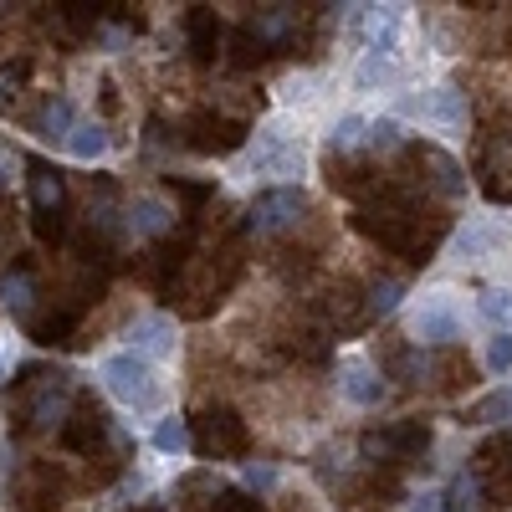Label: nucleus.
Returning a JSON list of instances; mask_svg holds the SVG:
<instances>
[{
  "instance_id": "obj_12",
  "label": "nucleus",
  "mask_w": 512,
  "mask_h": 512,
  "mask_svg": "<svg viewBox=\"0 0 512 512\" xmlns=\"http://www.w3.org/2000/svg\"><path fill=\"white\" fill-rule=\"evenodd\" d=\"M323 180H328V190H338L344 200H359V205L384 185V175L374 169L369 154H328L323 159Z\"/></svg>"
},
{
  "instance_id": "obj_42",
  "label": "nucleus",
  "mask_w": 512,
  "mask_h": 512,
  "mask_svg": "<svg viewBox=\"0 0 512 512\" xmlns=\"http://www.w3.org/2000/svg\"><path fill=\"white\" fill-rule=\"evenodd\" d=\"M487 369L492 374H507L512 369V333H497L492 344H487Z\"/></svg>"
},
{
  "instance_id": "obj_8",
  "label": "nucleus",
  "mask_w": 512,
  "mask_h": 512,
  "mask_svg": "<svg viewBox=\"0 0 512 512\" xmlns=\"http://www.w3.org/2000/svg\"><path fill=\"white\" fill-rule=\"evenodd\" d=\"M472 175H477V190L492 200V205H512V128L502 123H487L482 139H477V154H472Z\"/></svg>"
},
{
  "instance_id": "obj_14",
  "label": "nucleus",
  "mask_w": 512,
  "mask_h": 512,
  "mask_svg": "<svg viewBox=\"0 0 512 512\" xmlns=\"http://www.w3.org/2000/svg\"><path fill=\"white\" fill-rule=\"evenodd\" d=\"M21 328H26L31 344H41V349H77L82 344V338H77V308L52 303V297H47V308H36Z\"/></svg>"
},
{
  "instance_id": "obj_44",
  "label": "nucleus",
  "mask_w": 512,
  "mask_h": 512,
  "mask_svg": "<svg viewBox=\"0 0 512 512\" xmlns=\"http://www.w3.org/2000/svg\"><path fill=\"white\" fill-rule=\"evenodd\" d=\"M246 482H251L256 492H272V482H277V466H256V461H251V466H246Z\"/></svg>"
},
{
  "instance_id": "obj_16",
  "label": "nucleus",
  "mask_w": 512,
  "mask_h": 512,
  "mask_svg": "<svg viewBox=\"0 0 512 512\" xmlns=\"http://www.w3.org/2000/svg\"><path fill=\"white\" fill-rule=\"evenodd\" d=\"M318 313L328 318V333H364V328H369V323H364V292H359L354 282H333V287L323 292Z\"/></svg>"
},
{
  "instance_id": "obj_30",
  "label": "nucleus",
  "mask_w": 512,
  "mask_h": 512,
  "mask_svg": "<svg viewBox=\"0 0 512 512\" xmlns=\"http://www.w3.org/2000/svg\"><path fill=\"white\" fill-rule=\"evenodd\" d=\"M67 149H72V159H82V164L103 159V154H108V128H103V123H77L72 134H67Z\"/></svg>"
},
{
  "instance_id": "obj_6",
  "label": "nucleus",
  "mask_w": 512,
  "mask_h": 512,
  "mask_svg": "<svg viewBox=\"0 0 512 512\" xmlns=\"http://www.w3.org/2000/svg\"><path fill=\"white\" fill-rule=\"evenodd\" d=\"M251 139V123L226 113V108H195L185 123H180V144L190 154H205V159H221V154H236L241 144Z\"/></svg>"
},
{
  "instance_id": "obj_3",
  "label": "nucleus",
  "mask_w": 512,
  "mask_h": 512,
  "mask_svg": "<svg viewBox=\"0 0 512 512\" xmlns=\"http://www.w3.org/2000/svg\"><path fill=\"white\" fill-rule=\"evenodd\" d=\"M62 446L72 451V456H82V461H103V446H113L118 456H128L134 451V441H128L118 425L108 420V410L93 400V395H77L72 400V410H67V420H62Z\"/></svg>"
},
{
  "instance_id": "obj_36",
  "label": "nucleus",
  "mask_w": 512,
  "mask_h": 512,
  "mask_svg": "<svg viewBox=\"0 0 512 512\" xmlns=\"http://www.w3.org/2000/svg\"><path fill=\"white\" fill-rule=\"evenodd\" d=\"M477 502H482V492H477V477H472V472H461V477L446 487V497H441L446 512H472Z\"/></svg>"
},
{
  "instance_id": "obj_7",
  "label": "nucleus",
  "mask_w": 512,
  "mask_h": 512,
  "mask_svg": "<svg viewBox=\"0 0 512 512\" xmlns=\"http://www.w3.org/2000/svg\"><path fill=\"white\" fill-rule=\"evenodd\" d=\"M400 159L415 169L410 175V190L415 195H436V200H456L461 190H466V175H461V164L446 154V149H436V144H420V139H405L400 144Z\"/></svg>"
},
{
  "instance_id": "obj_25",
  "label": "nucleus",
  "mask_w": 512,
  "mask_h": 512,
  "mask_svg": "<svg viewBox=\"0 0 512 512\" xmlns=\"http://www.w3.org/2000/svg\"><path fill=\"white\" fill-rule=\"evenodd\" d=\"M256 169H267V175H303V149L292 139L277 134H262V149H256Z\"/></svg>"
},
{
  "instance_id": "obj_47",
  "label": "nucleus",
  "mask_w": 512,
  "mask_h": 512,
  "mask_svg": "<svg viewBox=\"0 0 512 512\" xmlns=\"http://www.w3.org/2000/svg\"><path fill=\"white\" fill-rule=\"evenodd\" d=\"M128 512H164L159 502H139V507H128Z\"/></svg>"
},
{
  "instance_id": "obj_34",
  "label": "nucleus",
  "mask_w": 512,
  "mask_h": 512,
  "mask_svg": "<svg viewBox=\"0 0 512 512\" xmlns=\"http://www.w3.org/2000/svg\"><path fill=\"white\" fill-rule=\"evenodd\" d=\"M507 415H512V390H492L472 410H461V425H492V420H507Z\"/></svg>"
},
{
  "instance_id": "obj_9",
  "label": "nucleus",
  "mask_w": 512,
  "mask_h": 512,
  "mask_svg": "<svg viewBox=\"0 0 512 512\" xmlns=\"http://www.w3.org/2000/svg\"><path fill=\"white\" fill-rule=\"evenodd\" d=\"M103 384H108V395H118L123 405H134V410H159V400H164L159 374L139 354H113L103 364Z\"/></svg>"
},
{
  "instance_id": "obj_29",
  "label": "nucleus",
  "mask_w": 512,
  "mask_h": 512,
  "mask_svg": "<svg viewBox=\"0 0 512 512\" xmlns=\"http://www.w3.org/2000/svg\"><path fill=\"white\" fill-rule=\"evenodd\" d=\"M400 297H405V282L400 277H374L364 287V323H379V318H390L400 308Z\"/></svg>"
},
{
  "instance_id": "obj_28",
  "label": "nucleus",
  "mask_w": 512,
  "mask_h": 512,
  "mask_svg": "<svg viewBox=\"0 0 512 512\" xmlns=\"http://www.w3.org/2000/svg\"><path fill=\"white\" fill-rule=\"evenodd\" d=\"M338 390H344L354 405H379L384 400V379L369 364H344L338 369Z\"/></svg>"
},
{
  "instance_id": "obj_1",
  "label": "nucleus",
  "mask_w": 512,
  "mask_h": 512,
  "mask_svg": "<svg viewBox=\"0 0 512 512\" xmlns=\"http://www.w3.org/2000/svg\"><path fill=\"white\" fill-rule=\"evenodd\" d=\"M354 231L369 236V241H379L384 251L405 256L410 267H431V256L451 236V216H446L441 205H425V195H415L410 185L384 180L354 210Z\"/></svg>"
},
{
  "instance_id": "obj_39",
  "label": "nucleus",
  "mask_w": 512,
  "mask_h": 512,
  "mask_svg": "<svg viewBox=\"0 0 512 512\" xmlns=\"http://www.w3.org/2000/svg\"><path fill=\"white\" fill-rule=\"evenodd\" d=\"M482 318L497 328H512V292L507 287H487L482 292Z\"/></svg>"
},
{
  "instance_id": "obj_38",
  "label": "nucleus",
  "mask_w": 512,
  "mask_h": 512,
  "mask_svg": "<svg viewBox=\"0 0 512 512\" xmlns=\"http://www.w3.org/2000/svg\"><path fill=\"white\" fill-rule=\"evenodd\" d=\"M400 123L395 118H374L369 123V139H364V154H384V149H400Z\"/></svg>"
},
{
  "instance_id": "obj_45",
  "label": "nucleus",
  "mask_w": 512,
  "mask_h": 512,
  "mask_svg": "<svg viewBox=\"0 0 512 512\" xmlns=\"http://www.w3.org/2000/svg\"><path fill=\"white\" fill-rule=\"evenodd\" d=\"M410 512H441V497H420V502H410Z\"/></svg>"
},
{
  "instance_id": "obj_20",
  "label": "nucleus",
  "mask_w": 512,
  "mask_h": 512,
  "mask_svg": "<svg viewBox=\"0 0 512 512\" xmlns=\"http://www.w3.org/2000/svg\"><path fill=\"white\" fill-rule=\"evenodd\" d=\"M374 364H379V379H400V384H420V374H425V354L410 338H379Z\"/></svg>"
},
{
  "instance_id": "obj_19",
  "label": "nucleus",
  "mask_w": 512,
  "mask_h": 512,
  "mask_svg": "<svg viewBox=\"0 0 512 512\" xmlns=\"http://www.w3.org/2000/svg\"><path fill=\"white\" fill-rule=\"evenodd\" d=\"M11 492L26 512H57L62 507V477L52 472V466H26V472L11 482Z\"/></svg>"
},
{
  "instance_id": "obj_11",
  "label": "nucleus",
  "mask_w": 512,
  "mask_h": 512,
  "mask_svg": "<svg viewBox=\"0 0 512 512\" xmlns=\"http://www.w3.org/2000/svg\"><path fill=\"white\" fill-rule=\"evenodd\" d=\"M472 477L487 507H512V431L492 436L477 456H472Z\"/></svg>"
},
{
  "instance_id": "obj_13",
  "label": "nucleus",
  "mask_w": 512,
  "mask_h": 512,
  "mask_svg": "<svg viewBox=\"0 0 512 512\" xmlns=\"http://www.w3.org/2000/svg\"><path fill=\"white\" fill-rule=\"evenodd\" d=\"M303 21H308V11H297V6H256L241 26L277 57V52L297 47V31H303Z\"/></svg>"
},
{
  "instance_id": "obj_48",
  "label": "nucleus",
  "mask_w": 512,
  "mask_h": 512,
  "mask_svg": "<svg viewBox=\"0 0 512 512\" xmlns=\"http://www.w3.org/2000/svg\"><path fill=\"white\" fill-rule=\"evenodd\" d=\"M507 52H512V31H507Z\"/></svg>"
},
{
  "instance_id": "obj_32",
  "label": "nucleus",
  "mask_w": 512,
  "mask_h": 512,
  "mask_svg": "<svg viewBox=\"0 0 512 512\" xmlns=\"http://www.w3.org/2000/svg\"><path fill=\"white\" fill-rule=\"evenodd\" d=\"M415 113H436L441 123H451V128H461L466 123V98L461 93H451V88H441V93H431V98H415L410 103Z\"/></svg>"
},
{
  "instance_id": "obj_5",
  "label": "nucleus",
  "mask_w": 512,
  "mask_h": 512,
  "mask_svg": "<svg viewBox=\"0 0 512 512\" xmlns=\"http://www.w3.org/2000/svg\"><path fill=\"white\" fill-rule=\"evenodd\" d=\"M190 446L200 461H246L251 456V425L231 405H205L190 420Z\"/></svg>"
},
{
  "instance_id": "obj_33",
  "label": "nucleus",
  "mask_w": 512,
  "mask_h": 512,
  "mask_svg": "<svg viewBox=\"0 0 512 512\" xmlns=\"http://www.w3.org/2000/svg\"><path fill=\"white\" fill-rule=\"evenodd\" d=\"M364 139H369V118L349 113V118H338L333 139H328V154H364Z\"/></svg>"
},
{
  "instance_id": "obj_35",
  "label": "nucleus",
  "mask_w": 512,
  "mask_h": 512,
  "mask_svg": "<svg viewBox=\"0 0 512 512\" xmlns=\"http://www.w3.org/2000/svg\"><path fill=\"white\" fill-rule=\"evenodd\" d=\"M267 57H272V52H267L262 41H256V36L246 31V26H236V31H231V67H236V72H251V67H262Z\"/></svg>"
},
{
  "instance_id": "obj_43",
  "label": "nucleus",
  "mask_w": 512,
  "mask_h": 512,
  "mask_svg": "<svg viewBox=\"0 0 512 512\" xmlns=\"http://www.w3.org/2000/svg\"><path fill=\"white\" fill-rule=\"evenodd\" d=\"M16 210L6 205V200H0V256H11V241H16Z\"/></svg>"
},
{
  "instance_id": "obj_10",
  "label": "nucleus",
  "mask_w": 512,
  "mask_h": 512,
  "mask_svg": "<svg viewBox=\"0 0 512 512\" xmlns=\"http://www.w3.org/2000/svg\"><path fill=\"white\" fill-rule=\"evenodd\" d=\"M303 216H308V195L297 190V185H277V190H262V195L251 200L246 231H256V236H282V231H292Z\"/></svg>"
},
{
  "instance_id": "obj_46",
  "label": "nucleus",
  "mask_w": 512,
  "mask_h": 512,
  "mask_svg": "<svg viewBox=\"0 0 512 512\" xmlns=\"http://www.w3.org/2000/svg\"><path fill=\"white\" fill-rule=\"evenodd\" d=\"M103 108H108V113L118 108V88H113V82H103Z\"/></svg>"
},
{
  "instance_id": "obj_18",
  "label": "nucleus",
  "mask_w": 512,
  "mask_h": 512,
  "mask_svg": "<svg viewBox=\"0 0 512 512\" xmlns=\"http://www.w3.org/2000/svg\"><path fill=\"white\" fill-rule=\"evenodd\" d=\"M425 374H431V390L436 395H461L466 384L477 379V364L466 359V349L446 344V349H436L431 359H425Z\"/></svg>"
},
{
  "instance_id": "obj_26",
  "label": "nucleus",
  "mask_w": 512,
  "mask_h": 512,
  "mask_svg": "<svg viewBox=\"0 0 512 512\" xmlns=\"http://www.w3.org/2000/svg\"><path fill=\"white\" fill-rule=\"evenodd\" d=\"M400 36V11L395 6H364V41L374 57H390Z\"/></svg>"
},
{
  "instance_id": "obj_27",
  "label": "nucleus",
  "mask_w": 512,
  "mask_h": 512,
  "mask_svg": "<svg viewBox=\"0 0 512 512\" xmlns=\"http://www.w3.org/2000/svg\"><path fill=\"white\" fill-rule=\"evenodd\" d=\"M0 292H6V303H11V313L26 323L31 313H36V297H41V287H36V272L26 267V262H16L11 272H6V282H0Z\"/></svg>"
},
{
  "instance_id": "obj_15",
  "label": "nucleus",
  "mask_w": 512,
  "mask_h": 512,
  "mask_svg": "<svg viewBox=\"0 0 512 512\" xmlns=\"http://www.w3.org/2000/svg\"><path fill=\"white\" fill-rule=\"evenodd\" d=\"M26 195H31V216H62L67 175L52 159H26Z\"/></svg>"
},
{
  "instance_id": "obj_37",
  "label": "nucleus",
  "mask_w": 512,
  "mask_h": 512,
  "mask_svg": "<svg viewBox=\"0 0 512 512\" xmlns=\"http://www.w3.org/2000/svg\"><path fill=\"white\" fill-rule=\"evenodd\" d=\"M154 446H159L164 456H180V451L190 446V425H185V420H175V415L159 420V425H154Z\"/></svg>"
},
{
  "instance_id": "obj_31",
  "label": "nucleus",
  "mask_w": 512,
  "mask_h": 512,
  "mask_svg": "<svg viewBox=\"0 0 512 512\" xmlns=\"http://www.w3.org/2000/svg\"><path fill=\"white\" fill-rule=\"evenodd\" d=\"M164 185H169V195H175V200H185V221H195V216H200V205H205V200H216V185H210V180L164 175Z\"/></svg>"
},
{
  "instance_id": "obj_2",
  "label": "nucleus",
  "mask_w": 512,
  "mask_h": 512,
  "mask_svg": "<svg viewBox=\"0 0 512 512\" xmlns=\"http://www.w3.org/2000/svg\"><path fill=\"white\" fill-rule=\"evenodd\" d=\"M77 390H72V374L57 364H21L16 369V420L11 431L16 436H36V431H62V420L72 410Z\"/></svg>"
},
{
  "instance_id": "obj_17",
  "label": "nucleus",
  "mask_w": 512,
  "mask_h": 512,
  "mask_svg": "<svg viewBox=\"0 0 512 512\" xmlns=\"http://www.w3.org/2000/svg\"><path fill=\"white\" fill-rule=\"evenodd\" d=\"M185 47H190L195 67H216V57H221V16L210 6L185 11Z\"/></svg>"
},
{
  "instance_id": "obj_40",
  "label": "nucleus",
  "mask_w": 512,
  "mask_h": 512,
  "mask_svg": "<svg viewBox=\"0 0 512 512\" xmlns=\"http://www.w3.org/2000/svg\"><path fill=\"white\" fill-rule=\"evenodd\" d=\"M26 72H31V62H26V57H16V62H6V67H0V103H11V98L21 93Z\"/></svg>"
},
{
  "instance_id": "obj_22",
  "label": "nucleus",
  "mask_w": 512,
  "mask_h": 512,
  "mask_svg": "<svg viewBox=\"0 0 512 512\" xmlns=\"http://www.w3.org/2000/svg\"><path fill=\"white\" fill-rule=\"evenodd\" d=\"M128 354H139V359H164V354H175V323H169L164 313L134 318V328H128Z\"/></svg>"
},
{
  "instance_id": "obj_24",
  "label": "nucleus",
  "mask_w": 512,
  "mask_h": 512,
  "mask_svg": "<svg viewBox=\"0 0 512 512\" xmlns=\"http://www.w3.org/2000/svg\"><path fill=\"white\" fill-rule=\"evenodd\" d=\"M128 231H134V236H149V241H164L169 231H175V210H169L164 200H134V205H128Z\"/></svg>"
},
{
  "instance_id": "obj_41",
  "label": "nucleus",
  "mask_w": 512,
  "mask_h": 512,
  "mask_svg": "<svg viewBox=\"0 0 512 512\" xmlns=\"http://www.w3.org/2000/svg\"><path fill=\"white\" fill-rule=\"evenodd\" d=\"M31 231H36L41 246H62L67 241V221L62 216H31Z\"/></svg>"
},
{
  "instance_id": "obj_21",
  "label": "nucleus",
  "mask_w": 512,
  "mask_h": 512,
  "mask_svg": "<svg viewBox=\"0 0 512 512\" xmlns=\"http://www.w3.org/2000/svg\"><path fill=\"white\" fill-rule=\"evenodd\" d=\"M26 128L36 139H52V144H67V134L77 128V113H72V103L62 98V93H47L31 113H26Z\"/></svg>"
},
{
  "instance_id": "obj_4",
  "label": "nucleus",
  "mask_w": 512,
  "mask_h": 512,
  "mask_svg": "<svg viewBox=\"0 0 512 512\" xmlns=\"http://www.w3.org/2000/svg\"><path fill=\"white\" fill-rule=\"evenodd\" d=\"M431 451V420L420 415H405V420H390V425H369L359 436V456L379 472H390V466H410Z\"/></svg>"
},
{
  "instance_id": "obj_23",
  "label": "nucleus",
  "mask_w": 512,
  "mask_h": 512,
  "mask_svg": "<svg viewBox=\"0 0 512 512\" xmlns=\"http://www.w3.org/2000/svg\"><path fill=\"white\" fill-rule=\"evenodd\" d=\"M415 338H425V344H436V349H446V344H456V338H461V323H456V313H451L446 297H436V303L420 308Z\"/></svg>"
}]
</instances>
